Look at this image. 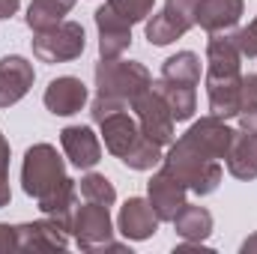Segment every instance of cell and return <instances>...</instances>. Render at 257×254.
Returning <instances> with one entry per match:
<instances>
[{"label":"cell","instance_id":"obj_13","mask_svg":"<svg viewBox=\"0 0 257 254\" xmlns=\"http://www.w3.org/2000/svg\"><path fill=\"white\" fill-rule=\"evenodd\" d=\"M117 230L132 239V242H144L159 230V215L153 209V203L147 197H128L126 203L120 206L117 215Z\"/></svg>","mask_w":257,"mask_h":254},{"label":"cell","instance_id":"obj_14","mask_svg":"<svg viewBox=\"0 0 257 254\" xmlns=\"http://www.w3.org/2000/svg\"><path fill=\"white\" fill-rule=\"evenodd\" d=\"M33 63L18 57V54H9L0 60V108H9L15 102H21L30 87H33Z\"/></svg>","mask_w":257,"mask_h":254},{"label":"cell","instance_id":"obj_33","mask_svg":"<svg viewBox=\"0 0 257 254\" xmlns=\"http://www.w3.org/2000/svg\"><path fill=\"white\" fill-rule=\"evenodd\" d=\"M242 254H257V233L254 236H248L245 242H242V248H239Z\"/></svg>","mask_w":257,"mask_h":254},{"label":"cell","instance_id":"obj_29","mask_svg":"<svg viewBox=\"0 0 257 254\" xmlns=\"http://www.w3.org/2000/svg\"><path fill=\"white\" fill-rule=\"evenodd\" d=\"M233 36H236V45H239L242 60H245V57H248V60H257V18L248 24V27L236 30Z\"/></svg>","mask_w":257,"mask_h":254},{"label":"cell","instance_id":"obj_5","mask_svg":"<svg viewBox=\"0 0 257 254\" xmlns=\"http://www.w3.org/2000/svg\"><path fill=\"white\" fill-rule=\"evenodd\" d=\"M84 27L78 21H60L48 30L33 33V54L42 63H69L84 54Z\"/></svg>","mask_w":257,"mask_h":254},{"label":"cell","instance_id":"obj_27","mask_svg":"<svg viewBox=\"0 0 257 254\" xmlns=\"http://www.w3.org/2000/svg\"><path fill=\"white\" fill-rule=\"evenodd\" d=\"M108 6L123 15L128 24H138V21H147V15L153 12L156 0H108Z\"/></svg>","mask_w":257,"mask_h":254},{"label":"cell","instance_id":"obj_25","mask_svg":"<svg viewBox=\"0 0 257 254\" xmlns=\"http://www.w3.org/2000/svg\"><path fill=\"white\" fill-rule=\"evenodd\" d=\"M165 81H174V84H189L197 87L200 84V57L194 51H177L174 57H168L162 66V75Z\"/></svg>","mask_w":257,"mask_h":254},{"label":"cell","instance_id":"obj_17","mask_svg":"<svg viewBox=\"0 0 257 254\" xmlns=\"http://www.w3.org/2000/svg\"><path fill=\"white\" fill-rule=\"evenodd\" d=\"M206 96H209V114L230 120L239 114L242 105V75H206Z\"/></svg>","mask_w":257,"mask_h":254},{"label":"cell","instance_id":"obj_34","mask_svg":"<svg viewBox=\"0 0 257 254\" xmlns=\"http://www.w3.org/2000/svg\"><path fill=\"white\" fill-rule=\"evenodd\" d=\"M254 75H257V72H254Z\"/></svg>","mask_w":257,"mask_h":254},{"label":"cell","instance_id":"obj_28","mask_svg":"<svg viewBox=\"0 0 257 254\" xmlns=\"http://www.w3.org/2000/svg\"><path fill=\"white\" fill-rule=\"evenodd\" d=\"M12 189H9V141L0 132V209L9 206Z\"/></svg>","mask_w":257,"mask_h":254},{"label":"cell","instance_id":"obj_20","mask_svg":"<svg viewBox=\"0 0 257 254\" xmlns=\"http://www.w3.org/2000/svg\"><path fill=\"white\" fill-rule=\"evenodd\" d=\"M227 174L236 180H257V132H233L227 153Z\"/></svg>","mask_w":257,"mask_h":254},{"label":"cell","instance_id":"obj_2","mask_svg":"<svg viewBox=\"0 0 257 254\" xmlns=\"http://www.w3.org/2000/svg\"><path fill=\"white\" fill-rule=\"evenodd\" d=\"M162 168H168L192 194H200V197L212 194V191L218 189L221 177H224L221 162L212 159V156H206L203 150H197L186 138H180V141L171 144L168 156L162 159Z\"/></svg>","mask_w":257,"mask_h":254},{"label":"cell","instance_id":"obj_31","mask_svg":"<svg viewBox=\"0 0 257 254\" xmlns=\"http://www.w3.org/2000/svg\"><path fill=\"white\" fill-rule=\"evenodd\" d=\"M239 126L245 129V132H257V105L239 111Z\"/></svg>","mask_w":257,"mask_h":254},{"label":"cell","instance_id":"obj_11","mask_svg":"<svg viewBox=\"0 0 257 254\" xmlns=\"http://www.w3.org/2000/svg\"><path fill=\"white\" fill-rule=\"evenodd\" d=\"M96 27H99V54H102V60L123 57V51L132 45V24L105 3V6L96 9Z\"/></svg>","mask_w":257,"mask_h":254},{"label":"cell","instance_id":"obj_12","mask_svg":"<svg viewBox=\"0 0 257 254\" xmlns=\"http://www.w3.org/2000/svg\"><path fill=\"white\" fill-rule=\"evenodd\" d=\"M189 144H194L197 150H203L206 156H212V159H227V153H230V144H233V129L227 126L221 117H200L197 123H194L186 135H183Z\"/></svg>","mask_w":257,"mask_h":254},{"label":"cell","instance_id":"obj_7","mask_svg":"<svg viewBox=\"0 0 257 254\" xmlns=\"http://www.w3.org/2000/svg\"><path fill=\"white\" fill-rule=\"evenodd\" d=\"M132 111H135V120H138L144 138H150L159 147H171L174 144V123L177 120H174L171 108L165 105V99L153 87L132 102Z\"/></svg>","mask_w":257,"mask_h":254},{"label":"cell","instance_id":"obj_15","mask_svg":"<svg viewBox=\"0 0 257 254\" xmlns=\"http://www.w3.org/2000/svg\"><path fill=\"white\" fill-rule=\"evenodd\" d=\"M87 84L75 75H63V78H54L48 87H45V108L54 114V117H72L78 114L84 105H87Z\"/></svg>","mask_w":257,"mask_h":254},{"label":"cell","instance_id":"obj_24","mask_svg":"<svg viewBox=\"0 0 257 254\" xmlns=\"http://www.w3.org/2000/svg\"><path fill=\"white\" fill-rule=\"evenodd\" d=\"M72 6H75V0H30V6H27V27L33 33L48 30V27L63 21V15H69Z\"/></svg>","mask_w":257,"mask_h":254},{"label":"cell","instance_id":"obj_6","mask_svg":"<svg viewBox=\"0 0 257 254\" xmlns=\"http://www.w3.org/2000/svg\"><path fill=\"white\" fill-rule=\"evenodd\" d=\"M197 0H165L162 12H156L147 21V39L150 45H171L180 36H186L194 24Z\"/></svg>","mask_w":257,"mask_h":254},{"label":"cell","instance_id":"obj_8","mask_svg":"<svg viewBox=\"0 0 257 254\" xmlns=\"http://www.w3.org/2000/svg\"><path fill=\"white\" fill-rule=\"evenodd\" d=\"M18 251H63L69 245V230L54 218H39L27 224H15Z\"/></svg>","mask_w":257,"mask_h":254},{"label":"cell","instance_id":"obj_4","mask_svg":"<svg viewBox=\"0 0 257 254\" xmlns=\"http://www.w3.org/2000/svg\"><path fill=\"white\" fill-rule=\"evenodd\" d=\"M66 180L63 159L57 156V150L51 144H33L24 153V165H21V189L30 197H45Z\"/></svg>","mask_w":257,"mask_h":254},{"label":"cell","instance_id":"obj_21","mask_svg":"<svg viewBox=\"0 0 257 254\" xmlns=\"http://www.w3.org/2000/svg\"><path fill=\"white\" fill-rule=\"evenodd\" d=\"M36 203H39V212H42V215L60 221L66 230H69V227H72V212H75V206H78V186H75V180L66 177L51 194L39 197Z\"/></svg>","mask_w":257,"mask_h":254},{"label":"cell","instance_id":"obj_19","mask_svg":"<svg viewBox=\"0 0 257 254\" xmlns=\"http://www.w3.org/2000/svg\"><path fill=\"white\" fill-rule=\"evenodd\" d=\"M242 54L236 45L233 33H209L206 42V75L221 78V75H242Z\"/></svg>","mask_w":257,"mask_h":254},{"label":"cell","instance_id":"obj_10","mask_svg":"<svg viewBox=\"0 0 257 254\" xmlns=\"http://www.w3.org/2000/svg\"><path fill=\"white\" fill-rule=\"evenodd\" d=\"M99 126H102V141H105V150H108L111 156H117L120 162H123V159H128V156L138 150V144L144 141L138 120H135L128 111H114V114H108Z\"/></svg>","mask_w":257,"mask_h":254},{"label":"cell","instance_id":"obj_16","mask_svg":"<svg viewBox=\"0 0 257 254\" xmlns=\"http://www.w3.org/2000/svg\"><path fill=\"white\" fill-rule=\"evenodd\" d=\"M60 147L66 159L81 171H90L102 162V144L90 126H66L60 132Z\"/></svg>","mask_w":257,"mask_h":254},{"label":"cell","instance_id":"obj_9","mask_svg":"<svg viewBox=\"0 0 257 254\" xmlns=\"http://www.w3.org/2000/svg\"><path fill=\"white\" fill-rule=\"evenodd\" d=\"M147 194H150L147 200L153 203L159 221H174V215L189 203V200H186L189 189H186L168 168H159V174H153V180L147 183Z\"/></svg>","mask_w":257,"mask_h":254},{"label":"cell","instance_id":"obj_3","mask_svg":"<svg viewBox=\"0 0 257 254\" xmlns=\"http://www.w3.org/2000/svg\"><path fill=\"white\" fill-rule=\"evenodd\" d=\"M111 206L84 200V206H75L69 233L75 236V245L81 251H126V245L114 242V224H111Z\"/></svg>","mask_w":257,"mask_h":254},{"label":"cell","instance_id":"obj_23","mask_svg":"<svg viewBox=\"0 0 257 254\" xmlns=\"http://www.w3.org/2000/svg\"><path fill=\"white\" fill-rule=\"evenodd\" d=\"M174 227H177V236L186 239V242H206L209 233H212V212L206 206L186 203L174 215Z\"/></svg>","mask_w":257,"mask_h":254},{"label":"cell","instance_id":"obj_22","mask_svg":"<svg viewBox=\"0 0 257 254\" xmlns=\"http://www.w3.org/2000/svg\"><path fill=\"white\" fill-rule=\"evenodd\" d=\"M153 90L165 99V105L171 108L174 120L183 123V120H192L194 111H197V93L189 84H174V81H165V78H156L153 81Z\"/></svg>","mask_w":257,"mask_h":254},{"label":"cell","instance_id":"obj_30","mask_svg":"<svg viewBox=\"0 0 257 254\" xmlns=\"http://www.w3.org/2000/svg\"><path fill=\"white\" fill-rule=\"evenodd\" d=\"M18 251V236H15V224H0V254Z\"/></svg>","mask_w":257,"mask_h":254},{"label":"cell","instance_id":"obj_32","mask_svg":"<svg viewBox=\"0 0 257 254\" xmlns=\"http://www.w3.org/2000/svg\"><path fill=\"white\" fill-rule=\"evenodd\" d=\"M18 6H21V0H0V18H12L18 12Z\"/></svg>","mask_w":257,"mask_h":254},{"label":"cell","instance_id":"obj_18","mask_svg":"<svg viewBox=\"0 0 257 254\" xmlns=\"http://www.w3.org/2000/svg\"><path fill=\"white\" fill-rule=\"evenodd\" d=\"M245 3L242 0H197L194 21L206 33H227L239 24Z\"/></svg>","mask_w":257,"mask_h":254},{"label":"cell","instance_id":"obj_26","mask_svg":"<svg viewBox=\"0 0 257 254\" xmlns=\"http://www.w3.org/2000/svg\"><path fill=\"white\" fill-rule=\"evenodd\" d=\"M78 191H81L84 200H93V203H102V206H114V200H117L114 183H111L108 177H102V174H87V177H81Z\"/></svg>","mask_w":257,"mask_h":254},{"label":"cell","instance_id":"obj_1","mask_svg":"<svg viewBox=\"0 0 257 254\" xmlns=\"http://www.w3.org/2000/svg\"><path fill=\"white\" fill-rule=\"evenodd\" d=\"M153 87V75L144 63L135 60H99L96 66V99H93V120L102 123L114 111H126L132 102Z\"/></svg>","mask_w":257,"mask_h":254}]
</instances>
